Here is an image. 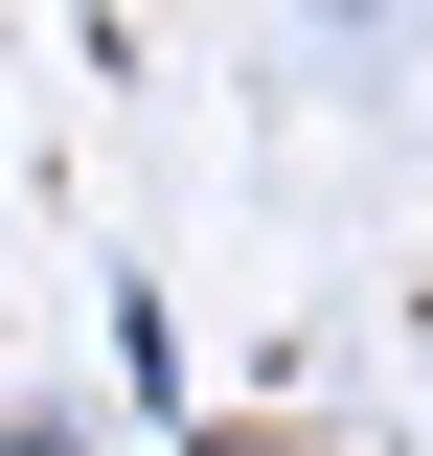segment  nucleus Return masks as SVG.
<instances>
[{
    "label": "nucleus",
    "mask_w": 433,
    "mask_h": 456,
    "mask_svg": "<svg viewBox=\"0 0 433 456\" xmlns=\"http://www.w3.org/2000/svg\"><path fill=\"white\" fill-rule=\"evenodd\" d=\"M160 456H297V434H274V411H183Z\"/></svg>",
    "instance_id": "nucleus-2"
},
{
    "label": "nucleus",
    "mask_w": 433,
    "mask_h": 456,
    "mask_svg": "<svg viewBox=\"0 0 433 456\" xmlns=\"http://www.w3.org/2000/svg\"><path fill=\"white\" fill-rule=\"evenodd\" d=\"M0 456H92V411H69V388H23V411H0Z\"/></svg>",
    "instance_id": "nucleus-1"
}]
</instances>
